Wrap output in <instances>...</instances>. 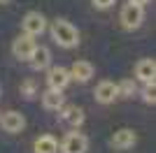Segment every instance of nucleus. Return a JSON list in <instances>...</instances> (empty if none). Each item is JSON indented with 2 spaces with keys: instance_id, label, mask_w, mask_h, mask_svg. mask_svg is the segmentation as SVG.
Returning a JSON list of instances; mask_svg holds the SVG:
<instances>
[{
  "instance_id": "4",
  "label": "nucleus",
  "mask_w": 156,
  "mask_h": 153,
  "mask_svg": "<svg viewBox=\"0 0 156 153\" xmlns=\"http://www.w3.org/2000/svg\"><path fill=\"white\" fill-rule=\"evenodd\" d=\"M86 148H89V139L82 132L65 134L63 144H61V153H86Z\"/></svg>"
},
{
  "instance_id": "14",
  "label": "nucleus",
  "mask_w": 156,
  "mask_h": 153,
  "mask_svg": "<svg viewBox=\"0 0 156 153\" xmlns=\"http://www.w3.org/2000/svg\"><path fill=\"white\" fill-rule=\"evenodd\" d=\"M63 90H58V88H49L42 95V107L44 109H49V111H56V109H61L63 107Z\"/></svg>"
},
{
  "instance_id": "5",
  "label": "nucleus",
  "mask_w": 156,
  "mask_h": 153,
  "mask_svg": "<svg viewBox=\"0 0 156 153\" xmlns=\"http://www.w3.org/2000/svg\"><path fill=\"white\" fill-rule=\"evenodd\" d=\"M35 46L37 44H35V39H33L30 35H19V37L14 39V44H12V53L19 58V60H28Z\"/></svg>"
},
{
  "instance_id": "21",
  "label": "nucleus",
  "mask_w": 156,
  "mask_h": 153,
  "mask_svg": "<svg viewBox=\"0 0 156 153\" xmlns=\"http://www.w3.org/2000/svg\"><path fill=\"white\" fill-rule=\"evenodd\" d=\"M7 2H12V0H0V5H7Z\"/></svg>"
},
{
  "instance_id": "1",
  "label": "nucleus",
  "mask_w": 156,
  "mask_h": 153,
  "mask_svg": "<svg viewBox=\"0 0 156 153\" xmlns=\"http://www.w3.org/2000/svg\"><path fill=\"white\" fill-rule=\"evenodd\" d=\"M51 37L56 39V44L63 46V49H72V46L79 44V32L77 28L65 19H56L51 23Z\"/></svg>"
},
{
  "instance_id": "16",
  "label": "nucleus",
  "mask_w": 156,
  "mask_h": 153,
  "mask_svg": "<svg viewBox=\"0 0 156 153\" xmlns=\"http://www.w3.org/2000/svg\"><path fill=\"white\" fill-rule=\"evenodd\" d=\"M117 90H119V97H133L137 93V86L133 79H124V81L117 83Z\"/></svg>"
},
{
  "instance_id": "18",
  "label": "nucleus",
  "mask_w": 156,
  "mask_h": 153,
  "mask_svg": "<svg viewBox=\"0 0 156 153\" xmlns=\"http://www.w3.org/2000/svg\"><path fill=\"white\" fill-rule=\"evenodd\" d=\"M142 100L147 102V104H154L156 97H154V81L151 83H144V88H142Z\"/></svg>"
},
{
  "instance_id": "3",
  "label": "nucleus",
  "mask_w": 156,
  "mask_h": 153,
  "mask_svg": "<svg viewBox=\"0 0 156 153\" xmlns=\"http://www.w3.org/2000/svg\"><path fill=\"white\" fill-rule=\"evenodd\" d=\"M21 25H23V32H26V35L37 37V35H42V32L47 30V19L40 12H28L26 16H23V21H21Z\"/></svg>"
},
{
  "instance_id": "13",
  "label": "nucleus",
  "mask_w": 156,
  "mask_h": 153,
  "mask_svg": "<svg viewBox=\"0 0 156 153\" xmlns=\"http://www.w3.org/2000/svg\"><path fill=\"white\" fill-rule=\"evenodd\" d=\"M30 65H33V70H47L49 67V63H51V53H49V49L47 46H35L30 53Z\"/></svg>"
},
{
  "instance_id": "15",
  "label": "nucleus",
  "mask_w": 156,
  "mask_h": 153,
  "mask_svg": "<svg viewBox=\"0 0 156 153\" xmlns=\"http://www.w3.org/2000/svg\"><path fill=\"white\" fill-rule=\"evenodd\" d=\"M35 153H58V141L51 134H42L35 139Z\"/></svg>"
},
{
  "instance_id": "20",
  "label": "nucleus",
  "mask_w": 156,
  "mask_h": 153,
  "mask_svg": "<svg viewBox=\"0 0 156 153\" xmlns=\"http://www.w3.org/2000/svg\"><path fill=\"white\" fill-rule=\"evenodd\" d=\"M128 2H135V5H142V7H144L147 2H149V0H128Z\"/></svg>"
},
{
  "instance_id": "11",
  "label": "nucleus",
  "mask_w": 156,
  "mask_h": 153,
  "mask_svg": "<svg viewBox=\"0 0 156 153\" xmlns=\"http://www.w3.org/2000/svg\"><path fill=\"white\" fill-rule=\"evenodd\" d=\"M119 97V90H117V83L112 81H100L96 88V100L100 102V104H110V102H114Z\"/></svg>"
},
{
  "instance_id": "8",
  "label": "nucleus",
  "mask_w": 156,
  "mask_h": 153,
  "mask_svg": "<svg viewBox=\"0 0 156 153\" xmlns=\"http://www.w3.org/2000/svg\"><path fill=\"white\" fill-rule=\"evenodd\" d=\"M0 123H2V130L9 132V134H16L26 127V118H23V114H19V111H5Z\"/></svg>"
},
{
  "instance_id": "12",
  "label": "nucleus",
  "mask_w": 156,
  "mask_h": 153,
  "mask_svg": "<svg viewBox=\"0 0 156 153\" xmlns=\"http://www.w3.org/2000/svg\"><path fill=\"white\" fill-rule=\"evenodd\" d=\"M93 76V65L89 60H75V65L70 67V79H77L79 83H86Z\"/></svg>"
},
{
  "instance_id": "6",
  "label": "nucleus",
  "mask_w": 156,
  "mask_h": 153,
  "mask_svg": "<svg viewBox=\"0 0 156 153\" xmlns=\"http://www.w3.org/2000/svg\"><path fill=\"white\" fill-rule=\"evenodd\" d=\"M47 83H49V88L63 90L65 86L70 83V70H65V67H61V65L49 67V72H47Z\"/></svg>"
},
{
  "instance_id": "7",
  "label": "nucleus",
  "mask_w": 156,
  "mask_h": 153,
  "mask_svg": "<svg viewBox=\"0 0 156 153\" xmlns=\"http://www.w3.org/2000/svg\"><path fill=\"white\" fill-rule=\"evenodd\" d=\"M58 111V116H61V121L65 123V125H70V127H79L82 123H84V111L79 107H75V104H68V107H61V109H56Z\"/></svg>"
},
{
  "instance_id": "2",
  "label": "nucleus",
  "mask_w": 156,
  "mask_h": 153,
  "mask_svg": "<svg viewBox=\"0 0 156 153\" xmlns=\"http://www.w3.org/2000/svg\"><path fill=\"white\" fill-rule=\"evenodd\" d=\"M144 21V12H142V5H135V2H128V5L121 9V23H124L126 30H135L140 28Z\"/></svg>"
},
{
  "instance_id": "10",
  "label": "nucleus",
  "mask_w": 156,
  "mask_h": 153,
  "mask_svg": "<svg viewBox=\"0 0 156 153\" xmlns=\"http://www.w3.org/2000/svg\"><path fill=\"white\" fill-rule=\"evenodd\" d=\"M135 76L142 83H151V81H154V76H156V63H154V58H142V60L135 65Z\"/></svg>"
},
{
  "instance_id": "19",
  "label": "nucleus",
  "mask_w": 156,
  "mask_h": 153,
  "mask_svg": "<svg viewBox=\"0 0 156 153\" xmlns=\"http://www.w3.org/2000/svg\"><path fill=\"white\" fill-rule=\"evenodd\" d=\"M93 5H96L98 9H107V7L114 5V0H93Z\"/></svg>"
},
{
  "instance_id": "9",
  "label": "nucleus",
  "mask_w": 156,
  "mask_h": 153,
  "mask_svg": "<svg viewBox=\"0 0 156 153\" xmlns=\"http://www.w3.org/2000/svg\"><path fill=\"white\" fill-rule=\"evenodd\" d=\"M137 141V134L133 132V130H128V127H121V130H117L114 132V137H112V146L117 148V151H126V148H133Z\"/></svg>"
},
{
  "instance_id": "17",
  "label": "nucleus",
  "mask_w": 156,
  "mask_h": 153,
  "mask_svg": "<svg viewBox=\"0 0 156 153\" xmlns=\"http://www.w3.org/2000/svg\"><path fill=\"white\" fill-rule=\"evenodd\" d=\"M21 95L26 97V100H33V97L37 95V83L33 81V79L23 81V83H21Z\"/></svg>"
}]
</instances>
